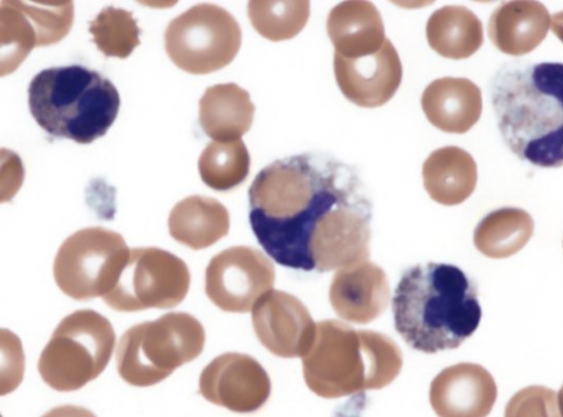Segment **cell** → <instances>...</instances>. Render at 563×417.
Instances as JSON below:
<instances>
[{
  "mask_svg": "<svg viewBox=\"0 0 563 417\" xmlns=\"http://www.w3.org/2000/svg\"><path fill=\"white\" fill-rule=\"evenodd\" d=\"M423 186L432 200L444 206L465 201L477 183V166L465 150L448 145L433 151L422 165Z\"/></svg>",
  "mask_w": 563,
  "mask_h": 417,
  "instance_id": "44dd1931",
  "label": "cell"
},
{
  "mask_svg": "<svg viewBox=\"0 0 563 417\" xmlns=\"http://www.w3.org/2000/svg\"><path fill=\"white\" fill-rule=\"evenodd\" d=\"M25 370V356L20 338L7 328H0V396L15 391Z\"/></svg>",
  "mask_w": 563,
  "mask_h": 417,
  "instance_id": "1f68e13d",
  "label": "cell"
},
{
  "mask_svg": "<svg viewBox=\"0 0 563 417\" xmlns=\"http://www.w3.org/2000/svg\"><path fill=\"white\" fill-rule=\"evenodd\" d=\"M551 15L539 1L504 2L490 14L488 35L495 47L510 56L532 52L545 39Z\"/></svg>",
  "mask_w": 563,
  "mask_h": 417,
  "instance_id": "d6986e66",
  "label": "cell"
},
{
  "mask_svg": "<svg viewBox=\"0 0 563 417\" xmlns=\"http://www.w3.org/2000/svg\"><path fill=\"white\" fill-rule=\"evenodd\" d=\"M252 325L263 347L280 358H301L316 330L307 307L297 297L274 289L253 306Z\"/></svg>",
  "mask_w": 563,
  "mask_h": 417,
  "instance_id": "5bb4252c",
  "label": "cell"
},
{
  "mask_svg": "<svg viewBox=\"0 0 563 417\" xmlns=\"http://www.w3.org/2000/svg\"><path fill=\"white\" fill-rule=\"evenodd\" d=\"M497 398L490 373L479 364L443 369L431 382L430 404L439 417H486Z\"/></svg>",
  "mask_w": 563,
  "mask_h": 417,
  "instance_id": "2e32d148",
  "label": "cell"
},
{
  "mask_svg": "<svg viewBox=\"0 0 563 417\" xmlns=\"http://www.w3.org/2000/svg\"><path fill=\"white\" fill-rule=\"evenodd\" d=\"M199 393L210 403L235 413L260 409L271 395V380L257 360L249 354L227 352L214 358L201 372Z\"/></svg>",
  "mask_w": 563,
  "mask_h": 417,
  "instance_id": "4fadbf2b",
  "label": "cell"
},
{
  "mask_svg": "<svg viewBox=\"0 0 563 417\" xmlns=\"http://www.w3.org/2000/svg\"><path fill=\"white\" fill-rule=\"evenodd\" d=\"M371 219L372 204L364 188L325 212L310 238L314 268L329 272L367 261Z\"/></svg>",
  "mask_w": 563,
  "mask_h": 417,
  "instance_id": "8fae6325",
  "label": "cell"
},
{
  "mask_svg": "<svg viewBox=\"0 0 563 417\" xmlns=\"http://www.w3.org/2000/svg\"><path fill=\"white\" fill-rule=\"evenodd\" d=\"M164 39L166 53L177 67L190 74H209L233 61L242 32L225 9L200 3L173 19Z\"/></svg>",
  "mask_w": 563,
  "mask_h": 417,
  "instance_id": "ba28073f",
  "label": "cell"
},
{
  "mask_svg": "<svg viewBox=\"0 0 563 417\" xmlns=\"http://www.w3.org/2000/svg\"><path fill=\"white\" fill-rule=\"evenodd\" d=\"M205 340L201 322L187 312H167L156 320L134 325L119 340L118 373L133 386L157 384L198 358Z\"/></svg>",
  "mask_w": 563,
  "mask_h": 417,
  "instance_id": "8992f818",
  "label": "cell"
},
{
  "mask_svg": "<svg viewBox=\"0 0 563 417\" xmlns=\"http://www.w3.org/2000/svg\"><path fill=\"white\" fill-rule=\"evenodd\" d=\"M533 229V219L526 210L504 207L489 212L478 222L473 241L485 256L505 259L528 243Z\"/></svg>",
  "mask_w": 563,
  "mask_h": 417,
  "instance_id": "d4e9b609",
  "label": "cell"
},
{
  "mask_svg": "<svg viewBox=\"0 0 563 417\" xmlns=\"http://www.w3.org/2000/svg\"><path fill=\"white\" fill-rule=\"evenodd\" d=\"M309 1H250L247 14L253 28L271 41L289 40L306 25Z\"/></svg>",
  "mask_w": 563,
  "mask_h": 417,
  "instance_id": "83f0119b",
  "label": "cell"
},
{
  "mask_svg": "<svg viewBox=\"0 0 563 417\" xmlns=\"http://www.w3.org/2000/svg\"><path fill=\"white\" fill-rule=\"evenodd\" d=\"M38 46L33 23L21 1L0 2V77L12 74Z\"/></svg>",
  "mask_w": 563,
  "mask_h": 417,
  "instance_id": "4316f807",
  "label": "cell"
},
{
  "mask_svg": "<svg viewBox=\"0 0 563 417\" xmlns=\"http://www.w3.org/2000/svg\"><path fill=\"white\" fill-rule=\"evenodd\" d=\"M389 297L385 272L369 261L338 270L329 289V299L335 314L358 325L378 318L385 311Z\"/></svg>",
  "mask_w": 563,
  "mask_h": 417,
  "instance_id": "e0dca14e",
  "label": "cell"
},
{
  "mask_svg": "<svg viewBox=\"0 0 563 417\" xmlns=\"http://www.w3.org/2000/svg\"><path fill=\"white\" fill-rule=\"evenodd\" d=\"M426 36L440 56L464 59L475 54L484 42L483 24L464 6H444L428 19Z\"/></svg>",
  "mask_w": 563,
  "mask_h": 417,
  "instance_id": "cb8c5ba5",
  "label": "cell"
},
{
  "mask_svg": "<svg viewBox=\"0 0 563 417\" xmlns=\"http://www.w3.org/2000/svg\"><path fill=\"white\" fill-rule=\"evenodd\" d=\"M560 393L540 385L517 392L507 403L504 417H562Z\"/></svg>",
  "mask_w": 563,
  "mask_h": 417,
  "instance_id": "4dcf8cb0",
  "label": "cell"
},
{
  "mask_svg": "<svg viewBox=\"0 0 563 417\" xmlns=\"http://www.w3.org/2000/svg\"><path fill=\"white\" fill-rule=\"evenodd\" d=\"M123 237L102 227L76 231L59 246L53 273L59 289L76 300L104 296L128 259Z\"/></svg>",
  "mask_w": 563,
  "mask_h": 417,
  "instance_id": "9c48e42d",
  "label": "cell"
},
{
  "mask_svg": "<svg viewBox=\"0 0 563 417\" xmlns=\"http://www.w3.org/2000/svg\"><path fill=\"white\" fill-rule=\"evenodd\" d=\"M114 343L106 317L92 309L76 310L62 319L41 352L38 373L55 391H77L103 372Z\"/></svg>",
  "mask_w": 563,
  "mask_h": 417,
  "instance_id": "52a82bcc",
  "label": "cell"
},
{
  "mask_svg": "<svg viewBox=\"0 0 563 417\" xmlns=\"http://www.w3.org/2000/svg\"><path fill=\"white\" fill-rule=\"evenodd\" d=\"M364 188L357 172L335 158L300 154L265 166L249 189L250 224L278 264L314 270L310 238L318 220Z\"/></svg>",
  "mask_w": 563,
  "mask_h": 417,
  "instance_id": "6da1fadb",
  "label": "cell"
},
{
  "mask_svg": "<svg viewBox=\"0 0 563 417\" xmlns=\"http://www.w3.org/2000/svg\"><path fill=\"white\" fill-rule=\"evenodd\" d=\"M27 94L30 111L45 132L79 144L104 135L120 108L114 85L78 64L41 70L32 78Z\"/></svg>",
  "mask_w": 563,
  "mask_h": 417,
  "instance_id": "5b68a950",
  "label": "cell"
},
{
  "mask_svg": "<svg viewBox=\"0 0 563 417\" xmlns=\"http://www.w3.org/2000/svg\"><path fill=\"white\" fill-rule=\"evenodd\" d=\"M97 48L108 57H128L140 44V29L130 11L107 7L89 22Z\"/></svg>",
  "mask_w": 563,
  "mask_h": 417,
  "instance_id": "f1b7e54d",
  "label": "cell"
},
{
  "mask_svg": "<svg viewBox=\"0 0 563 417\" xmlns=\"http://www.w3.org/2000/svg\"><path fill=\"white\" fill-rule=\"evenodd\" d=\"M327 32L334 53L345 58L372 55L386 40L382 15L371 1H343L333 7Z\"/></svg>",
  "mask_w": 563,
  "mask_h": 417,
  "instance_id": "ffe728a7",
  "label": "cell"
},
{
  "mask_svg": "<svg viewBox=\"0 0 563 417\" xmlns=\"http://www.w3.org/2000/svg\"><path fill=\"white\" fill-rule=\"evenodd\" d=\"M42 417H97L87 408L76 405H63L52 408Z\"/></svg>",
  "mask_w": 563,
  "mask_h": 417,
  "instance_id": "836d02e7",
  "label": "cell"
},
{
  "mask_svg": "<svg viewBox=\"0 0 563 417\" xmlns=\"http://www.w3.org/2000/svg\"><path fill=\"white\" fill-rule=\"evenodd\" d=\"M189 285L190 273L180 257L159 248H133L101 298L117 311L168 309L184 300Z\"/></svg>",
  "mask_w": 563,
  "mask_h": 417,
  "instance_id": "30bf717a",
  "label": "cell"
},
{
  "mask_svg": "<svg viewBox=\"0 0 563 417\" xmlns=\"http://www.w3.org/2000/svg\"><path fill=\"white\" fill-rule=\"evenodd\" d=\"M275 268L261 251L238 245L216 254L205 274L208 298L221 310L247 312L273 289Z\"/></svg>",
  "mask_w": 563,
  "mask_h": 417,
  "instance_id": "7c38bea8",
  "label": "cell"
},
{
  "mask_svg": "<svg viewBox=\"0 0 563 417\" xmlns=\"http://www.w3.org/2000/svg\"><path fill=\"white\" fill-rule=\"evenodd\" d=\"M333 69L342 94L362 108L385 105L402 78L399 55L387 37L380 50L372 55L345 58L334 53Z\"/></svg>",
  "mask_w": 563,
  "mask_h": 417,
  "instance_id": "9a60e30c",
  "label": "cell"
},
{
  "mask_svg": "<svg viewBox=\"0 0 563 417\" xmlns=\"http://www.w3.org/2000/svg\"><path fill=\"white\" fill-rule=\"evenodd\" d=\"M22 6L35 28L38 46L55 44L68 34L74 20L71 1L22 2Z\"/></svg>",
  "mask_w": 563,
  "mask_h": 417,
  "instance_id": "f546056e",
  "label": "cell"
},
{
  "mask_svg": "<svg viewBox=\"0 0 563 417\" xmlns=\"http://www.w3.org/2000/svg\"><path fill=\"white\" fill-rule=\"evenodd\" d=\"M0 417H2V415L0 414Z\"/></svg>",
  "mask_w": 563,
  "mask_h": 417,
  "instance_id": "e575fe53",
  "label": "cell"
},
{
  "mask_svg": "<svg viewBox=\"0 0 563 417\" xmlns=\"http://www.w3.org/2000/svg\"><path fill=\"white\" fill-rule=\"evenodd\" d=\"M249 151L242 140L210 142L202 151L198 167L202 182L219 191L240 185L249 175Z\"/></svg>",
  "mask_w": 563,
  "mask_h": 417,
  "instance_id": "484cf974",
  "label": "cell"
},
{
  "mask_svg": "<svg viewBox=\"0 0 563 417\" xmlns=\"http://www.w3.org/2000/svg\"><path fill=\"white\" fill-rule=\"evenodd\" d=\"M229 228L227 208L210 197H187L176 204L168 217L172 238L194 250L214 244L228 234Z\"/></svg>",
  "mask_w": 563,
  "mask_h": 417,
  "instance_id": "603a6c76",
  "label": "cell"
},
{
  "mask_svg": "<svg viewBox=\"0 0 563 417\" xmlns=\"http://www.w3.org/2000/svg\"><path fill=\"white\" fill-rule=\"evenodd\" d=\"M421 107L428 121L448 133L463 134L478 121L482 91L464 77H442L431 81L421 96Z\"/></svg>",
  "mask_w": 563,
  "mask_h": 417,
  "instance_id": "ac0fdd59",
  "label": "cell"
},
{
  "mask_svg": "<svg viewBox=\"0 0 563 417\" xmlns=\"http://www.w3.org/2000/svg\"><path fill=\"white\" fill-rule=\"evenodd\" d=\"M397 332L412 349H456L477 329L482 308L472 281L457 266L417 264L401 276L391 301Z\"/></svg>",
  "mask_w": 563,
  "mask_h": 417,
  "instance_id": "3957f363",
  "label": "cell"
},
{
  "mask_svg": "<svg viewBox=\"0 0 563 417\" xmlns=\"http://www.w3.org/2000/svg\"><path fill=\"white\" fill-rule=\"evenodd\" d=\"M562 63L511 62L492 81V103L505 144L540 167L563 164Z\"/></svg>",
  "mask_w": 563,
  "mask_h": 417,
  "instance_id": "7a4b0ae2",
  "label": "cell"
},
{
  "mask_svg": "<svg viewBox=\"0 0 563 417\" xmlns=\"http://www.w3.org/2000/svg\"><path fill=\"white\" fill-rule=\"evenodd\" d=\"M21 157L9 149H0V204L11 201L24 180Z\"/></svg>",
  "mask_w": 563,
  "mask_h": 417,
  "instance_id": "d6a6232c",
  "label": "cell"
},
{
  "mask_svg": "<svg viewBox=\"0 0 563 417\" xmlns=\"http://www.w3.org/2000/svg\"><path fill=\"white\" fill-rule=\"evenodd\" d=\"M254 110L246 90L234 83L219 84L202 95L199 122L213 141H235L250 130Z\"/></svg>",
  "mask_w": 563,
  "mask_h": 417,
  "instance_id": "7402d4cb",
  "label": "cell"
},
{
  "mask_svg": "<svg viewBox=\"0 0 563 417\" xmlns=\"http://www.w3.org/2000/svg\"><path fill=\"white\" fill-rule=\"evenodd\" d=\"M301 359L307 386L323 398L380 389L402 367V353L391 338L332 319L316 323L312 342Z\"/></svg>",
  "mask_w": 563,
  "mask_h": 417,
  "instance_id": "277c9868",
  "label": "cell"
}]
</instances>
